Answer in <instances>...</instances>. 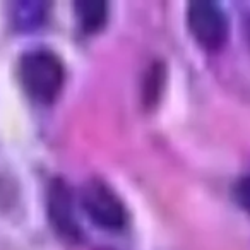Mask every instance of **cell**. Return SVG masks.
<instances>
[{
	"instance_id": "cell-1",
	"label": "cell",
	"mask_w": 250,
	"mask_h": 250,
	"mask_svg": "<svg viewBox=\"0 0 250 250\" xmlns=\"http://www.w3.org/2000/svg\"><path fill=\"white\" fill-rule=\"evenodd\" d=\"M19 76L29 96L40 103H48L60 93L63 65L55 53L48 50H33L21 59Z\"/></svg>"
},
{
	"instance_id": "cell-2",
	"label": "cell",
	"mask_w": 250,
	"mask_h": 250,
	"mask_svg": "<svg viewBox=\"0 0 250 250\" xmlns=\"http://www.w3.org/2000/svg\"><path fill=\"white\" fill-rule=\"evenodd\" d=\"M83 208L94 225L104 229H122L127 223L124 202L103 182H87L83 188Z\"/></svg>"
},
{
	"instance_id": "cell-3",
	"label": "cell",
	"mask_w": 250,
	"mask_h": 250,
	"mask_svg": "<svg viewBox=\"0 0 250 250\" xmlns=\"http://www.w3.org/2000/svg\"><path fill=\"white\" fill-rule=\"evenodd\" d=\"M187 21L195 42L206 50H218L228 36V21L219 5L208 0L192 2L187 11Z\"/></svg>"
},
{
	"instance_id": "cell-4",
	"label": "cell",
	"mask_w": 250,
	"mask_h": 250,
	"mask_svg": "<svg viewBox=\"0 0 250 250\" xmlns=\"http://www.w3.org/2000/svg\"><path fill=\"white\" fill-rule=\"evenodd\" d=\"M48 209L50 218H52L55 228L60 231V235L69 236V238L77 236V225L72 212V199L69 195V188L62 180L53 182L52 188H50Z\"/></svg>"
},
{
	"instance_id": "cell-5",
	"label": "cell",
	"mask_w": 250,
	"mask_h": 250,
	"mask_svg": "<svg viewBox=\"0 0 250 250\" xmlns=\"http://www.w3.org/2000/svg\"><path fill=\"white\" fill-rule=\"evenodd\" d=\"M79 26L87 33L101 29L106 21V4L100 0H83L74 5Z\"/></svg>"
},
{
	"instance_id": "cell-6",
	"label": "cell",
	"mask_w": 250,
	"mask_h": 250,
	"mask_svg": "<svg viewBox=\"0 0 250 250\" xmlns=\"http://www.w3.org/2000/svg\"><path fill=\"white\" fill-rule=\"evenodd\" d=\"M235 201L247 214H250V173L243 175L235 185Z\"/></svg>"
},
{
	"instance_id": "cell-7",
	"label": "cell",
	"mask_w": 250,
	"mask_h": 250,
	"mask_svg": "<svg viewBox=\"0 0 250 250\" xmlns=\"http://www.w3.org/2000/svg\"><path fill=\"white\" fill-rule=\"evenodd\" d=\"M249 38H250V19H249Z\"/></svg>"
}]
</instances>
